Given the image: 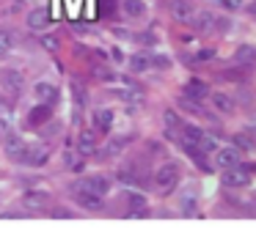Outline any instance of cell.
Masks as SVG:
<instances>
[{"label": "cell", "mask_w": 256, "mask_h": 236, "mask_svg": "<svg viewBox=\"0 0 256 236\" xmlns=\"http://www.w3.org/2000/svg\"><path fill=\"white\" fill-rule=\"evenodd\" d=\"M176 181H179V168L174 162H162L160 168L154 170V184H157V190H160V192L174 190Z\"/></svg>", "instance_id": "cell-1"}, {"label": "cell", "mask_w": 256, "mask_h": 236, "mask_svg": "<svg viewBox=\"0 0 256 236\" xmlns=\"http://www.w3.org/2000/svg\"><path fill=\"white\" fill-rule=\"evenodd\" d=\"M223 184L226 187H234V190H240V187H248L250 184V168L248 165H232V168H226V173H223Z\"/></svg>", "instance_id": "cell-2"}, {"label": "cell", "mask_w": 256, "mask_h": 236, "mask_svg": "<svg viewBox=\"0 0 256 236\" xmlns=\"http://www.w3.org/2000/svg\"><path fill=\"white\" fill-rule=\"evenodd\" d=\"M3 148H6V154H8V157H12V159H20V162H28V157H30L28 143H25L22 137L17 135V132L6 135V140H3Z\"/></svg>", "instance_id": "cell-3"}, {"label": "cell", "mask_w": 256, "mask_h": 236, "mask_svg": "<svg viewBox=\"0 0 256 236\" xmlns=\"http://www.w3.org/2000/svg\"><path fill=\"white\" fill-rule=\"evenodd\" d=\"M72 190H91V192H96V195H108V192H110V179H105V176H86V179H80Z\"/></svg>", "instance_id": "cell-4"}, {"label": "cell", "mask_w": 256, "mask_h": 236, "mask_svg": "<svg viewBox=\"0 0 256 236\" xmlns=\"http://www.w3.org/2000/svg\"><path fill=\"white\" fill-rule=\"evenodd\" d=\"M72 195H74V201L83 209H88V212L105 209V195H96V192H91V190H72Z\"/></svg>", "instance_id": "cell-5"}, {"label": "cell", "mask_w": 256, "mask_h": 236, "mask_svg": "<svg viewBox=\"0 0 256 236\" xmlns=\"http://www.w3.org/2000/svg\"><path fill=\"white\" fill-rule=\"evenodd\" d=\"M34 96L39 99V102L56 104V102H58V96H61V91H58L56 82H50V80H39V82L34 85Z\"/></svg>", "instance_id": "cell-6"}, {"label": "cell", "mask_w": 256, "mask_h": 236, "mask_svg": "<svg viewBox=\"0 0 256 236\" xmlns=\"http://www.w3.org/2000/svg\"><path fill=\"white\" fill-rule=\"evenodd\" d=\"M182 93H184V99H190V102H201V99L210 96V85H206L204 80H196V77H193V80L184 82Z\"/></svg>", "instance_id": "cell-7"}, {"label": "cell", "mask_w": 256, "mask_h": 236, "mask_svg": "<svg viewBox=\"0 0 256 236\" xmlns=\"http://www.w3.org/2000/svg\"><path fill=\"white\" fill-rule=\"evenodd\" d=\"M22 203H25V209H30V212L47 209V203H50V192L47 190H28L22 195Z\"/></svg>", "instance_id": "cell-8"}, {"label": "cell", "mask_w": 256, "mask_h": 236, "mask_svg": "<svg viewBox=\"0 0 256 236\" xmlns=\"http://www.w3.org/2000/svg\"><path fill=\"white\" fill-rule=\"evenodd\" d=\"M168 11H171V16H174L176 22H190V19H196V8L190 5V0H171Z\"/></svg>", "instance_id": "cell-9"}, {"label": "cell", "mask_w": 256, "mask_h": 236, "mask_svg": "<svg viewBox=\"0 0 256 236\" xmlns=\"http://www.w3.org/2000/svg\"><path fill=\"white\" fill-rule=\"evenodd\" d=\"M240 162V148H234V146H223V148H218L215 151V165L218 168H232V165H237Z\"/></svg>", "instance_id": "cell-10"}, {"label": "cell", "mask_w": 256, "mask_h": 236, "mask_svg": "<svg viewBox=\"0 0 256 236\" xmlns=\"http://www.w3.org/2000/svg\"><path fill=\"white\" fill-rule=\"evenodd\" d=\"M50 19H52V14L44 8V5H39V8H34V11H30V14H28V19H25V22H28V27H30V30H44V27L50 25Z\"/></svg>", "instance_id": "cell-11"}, {"label": "cell", "mask_w": 256, "mask_h": 236, "mask_svg": "<svg viewBox=\"0 0 256 236\" xmlns=\"http://www.w3.org/2000/svg\"><path fill=\"white\" fill-rule=\"evenodd\" d=\"M50 118H52V104H47V102H39L28 113V124L30 126H42V124H47Z\"/></svg>", "instance_id": "cell-12"}, {"label": "cell", "mask_w": 256, "mask_h": 236, "mask_svg": "<svg viewBox=\"0 0 256 236\" xmlns=\"http://www.w3.org/2000/svg\"><path fill=\"white\" fill-rule=\"evenodd\" d=\"M96 151V135L91 129H83L78 135V154H83V157H91V154Z\"/></svg>", "instance_id": "cell-13"}, {"label": "cell", "mask_w": 256, "mask_h": 236, "mask_svg": "<svg viewBox=\"0 0 256 236\" xmlns=\"http://www.w3.org/2000/svg\"><path fill=\"white\" fill-rule=\"evenodd\" d=\"M3 88L12 93H17L20 88H22V74H20L17 69H6L3 71Z\"/></svg>", "instance_id": "cell-14"}, {"label": "cell", "mask_w": 256, "mask_h": 236, "mask_svg": "<svg viewBox=\"0 0 256 236\" xmlns=\"http://www.w3.org/2000/svg\"><path fill=\"white\" fill-rule=\"evenodd\" d=\"M113 121H116L113 110H96V113H94V124H96V129H102V132H110L113 129Z\"/></svg>", "instance_id": "cell-15"}, {"label": "cell", "mask_w": 256, "mask_h": 236, "mask_svg": "<svg viewBox=\"0 0 256 236\" xmlns=\"http://www.w3.org/2000/svg\"><path fill=\"white\" fill-rule=\"evenodd\" d=\"M256 60V47H248V44H242V47L234 52V63L240 66H250Z\"/></svg>", "instance_id": "cell-16"}, {"label": "cell", "mask_w": 256, "mask_h": 236, "mask_svg": "<svg viewBox=\"0 0 256 236\" xmlns=\"http://www.w3.org/2000/svg\"><path fill=\"white\" fill-rule=\"evenodd\" d=\"M122 11L135 19V16H144L146 14V3H144V0H122Z\"/></svg>", "instance_id": "cell-17"}, {"label": "cell", "mask_w": 256, "mask_h": 236, "mask_svg": "<svg viewBox=\"0 0 256 236\" xmlns=\"http://www.w3.org/2000/svg\"><path fill=\"white\" fill-rule=\"evenodd\" d=\"M212 104H215L220 113H234V99L226 93H212Z\"/></svg>", "instance_id": "cell-18"}, {"label": "cell", "mask_w": 256, "mask_h": 236, "mask_svg": "<svg viewBox=\"0 0 256 236\" xmlns=\"http://www.w3.org/2000/svg\"><path fill=\"white\" fill-rule=\"evenodd\" d=\"M130 69H132V71H146V69H152V55H144V52L132 55V58H130Z\"/></svg>", "instance_id": "cell-19"}, {"label": "cell", "mask_w": 256, "mask_h": 236, "mask_svg": "<svg viewBox=\"0 0 256 236\" xmlns=\"http://www.w3.org/2000/svg\"><path fill=\"white\" fill-rule=\"evenodd\" d=\"M64 162H66V168H69V170H74V173H83V168H86V165H83V154L78 157V154H69V151H66Z\"/></svg>", "instance_id": "cell-20"}, {"label": "cell", "mask_w": 256, "mask_h": 236, "mask_svg": "<svg viewBox=\"0 0 256 236\" xmlns=\"http://www.w3.org/2000/svg\"><path fill=\"white\" fill-rule=\"evenodd\" d=\"M91 77H100L102 82H110V80H116V77H113V71L108 69V66H100V63H94V66H91Z\"/></svg>", "instance_id": "cell-21"}, {"label": "cell", "mask_w": 256, "mask_h": 236, "mask_svg": "<svg viewBox=\"0 0 256 236\" xmlns=\"http://www.w3.org/2000/svg\"><path fill=\"white\" fill-rule=\"evenodd\" d=\"M210 58H215V49H212V47H204V49H198L196 55H190L188 63H204V60H210Z\"/></svg>", "instance_id": "cell-22"}, {"label": "cell", "mask_w": 256, "mask_h": 236, "mask_svg": "<svg viewBox=\"0 0 256 236\" xmlns=\"http://www.w3.org/2000/svg\"><path fill=\"white\" fill-rule=\"evenodd\" d=\"M130 206H132L135 214H146V201L140 195H135V192H130Z\"/></svg>", "instance_id": "cell-23"}, {"label": "cell", "mask_w": 256, "mask_h": 236, "mask_svg": "<svg viewBox=\"0 0 256 236\" xmlns=\"http://www.w3.org/2000/svg\"><path fill=\"white\" fill-rule=\"evenodd\" d=\"M58 44H61V41H58V36H56V33H44V36H42V47H44V49H50V52H56V49H58Z\"/></svg>", "instance_id": "cell-24"}, {"label": "cell", "mask_w": 256, "mask_h": 236, "mask_svg": "<svg viewBox=\"0 0 256 236\" xmlns=\"http://www.w3.org/2000/svg\"><path fill=\"white\" fill-rule=\"evenodd\" d=\"M100 14L102 16H116V0H100Z\"/></svg>", "instance_id": "cell-25"}, {"label": "cell", "mask_w": 256, "mask_h": 236, "mask_svg": "<svg viewBox=\"0 0 256 236\" xmlns=\"http://www.w3.org/2000/svg\"><path fill=\"white\" fill-rule=\"evenodd\" d=\"M168 66H171V60L166 55H152V69H168Z\"/></svg>", "instance_id": "cell-26"}, {"label": "cell", "mask_w": 256, "mask_h": 236, "mask_svg": "<svg viewBox=\"0 0 256 236\" xmlns=\"http://www.w3.org/2000/svg\"><path fill=\"white\" fill-rule=\"evenodd\" d=\"M8 47H12V33H8V30H3V27H0V55L6 52Z\"/></svg>", "instance_id": "cell-27"}, {"label": "cell", "mask_w": 256, "mask_h": 236, "mask_svg": "<svg viewBox=\"0 0 256 236\" xmlns=\"http://www.w3.org/2000/svg\"><path fill=\"white\" fill-rule=\"evenodd\" d=\"M215 5H220L223 11H237L240 8V0H212Z\"/></svg>", "instance_id": "cell-28"}, {"label": "cell", "mask_w": 256, "mask_h": 236, "mask_svg": "<svg viewBox=\"0 0 256 236\" xmlns=\"http://www.w3.org/2000/svg\"><path fill=\"white\" fill-rule=\"evenodd\" d=\"M166 124L171 126V129H176V126H179V118H176V113H174V110H168V113H166Z\"/></svg>", "instance_id": "cell-29"}, {"label": "cell", "mask_w": 256, "mask_h": 236, "mask_svg": "<svg viewBox=\"0 0 256 236\" xmlns=\"http://www.w3.org/2000/svg\"><path fill=\"white\" fill-rule=\"evenodd\" d=\"M52 214H56V217H69V212H66V209H56Z\"/></svg>", "instance_id": "cell-30"}, {"label": "cell", "mask_w": 256, "mask_h": 236, "mask_svg": "<svg viewBox=\"0 0 256 236\" xmlns=\"http://www.w3.org/2000/svg\"><path fill=\"white\" fill-rule=\"evenodd\" d=\"M248 11H250V14L256 16V0H254V3H250V8H248Z\"/></svg>", "instance_id": "cell-31"}, {"label": "cell", "mask_w": 256, "mask_h": 236, "mask_svg": "<svg viewBox=\"0 0 256 236\" xmlns=\"http://www.w3.org/2000/svg\"><path fill=\"white\" fill-rule=\"evenodd\" d=\"M250 137H254V143H256V126H254V129H250Z\"/></svg>", "instance_id": "cell-32"}, {"label": "cell", "mask_w": 256, "mask_h": 236, "mask_svg": "<svg viewBox=\"0 0 256 236\" xmlns=\"http://www.w3.org/2000/svg\"><path fill=\"white\" fill-rule=\"evenodd\" d=\"M248 168H250V170H256V165H248Z\"/></svg>", "instance_id": "cell-33"}]
</instances>
